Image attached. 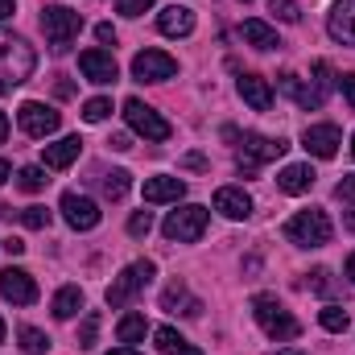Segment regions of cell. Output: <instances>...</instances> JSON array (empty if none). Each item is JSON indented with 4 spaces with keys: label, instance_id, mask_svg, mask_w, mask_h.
I'll list each match as a JSON object with an SVG mask.
<instances>
[{
    "label": "cell",
    "instance_id": "22",
    "mask_svg": "<svg viewBox=\"0 0 355 355\" xmlns=\"http://www.w3.org/2000/svg\"><path fill=\"white\" fill-rule=\"evenodd\" d=\"M240 95L257 112H268L272 107V87H268V79H261V75H240Z\"/></svg>",
    "mask_w": 355,
    "mask_h": 355
},
{
    "label": "cell",
    "instance_id": "54",
    "mask_svg": "<svg viewBox=\"0 0 355 355\" xmlns=\"http://www.w3.org/2000/svg\"><path fill=\"white\" fill-rule=\"evenodd\" d=\"M272 355H306V352H297V347H285V352H272Z\"/></svg>",
    "mask_w": 355,
    "mask_h": 355
},
{
    "label": "cell",
    "instance_id": "10",
    "mask_svg": "<svg viewBox=\"0 0 355 355\" xmlns=\"http://www.w3.org/2000/svg\"><path fill=\"white\" fill-rule=\"evenodd\" d=\"M174 75H178V62L166 50H141L132 58V79H141V83H166Z\"/></svg>",
    "mask_w": 355,
    "mask_h": 355
},
{
    "label": "cell",
    "instance_id": "42",
    "mask_svg": "<svg viewBox=\"0 0 355 355\" xmlns=\"http://www.w3.org/2000/svg\"><path fill=\"white\" fill-rule=\"evenodd\" d=\"M182 166H186V170H207V157H202V153H186Z\"/></svg>",
    "mask_w": 355,
    "mask_h": 355
},
{
    "label": "cell",
    "instance_id": "16",
    "mask_svg": "<svg viewBox=\"0 0 355 355\" xmlns=\"http://www.w3.org/2000/svg\"><path fill=\"white\" fill-rule=\"evenodd\" d=\"M215 211L223 219H248L252 215V198H248L244 186H219L215 190Z\"/></svg>",
    "mask_w": 355,
    "mask_h": 355
},
{
    "label": "cell",
    "instance_id": "36",
    "mask_svg": "<svg viewBox=\"0 0 355 355\" xmlns=\"http://www.w3.org/2000/svg\"><path fill=\"white\" fill-rule=\"evenodd\" d=\"M95 335H99V314L91 310L83 318V327H79V347H95Z\"/></svg>",
    "mask_w": 355,
    "mask_h": 355
},
{
    "label": "cell",
    "instance_id": "35",
    "mask_svg": "<svg viewBox=\"0 0 355 355\" xmlns=\"http://www.w3.org/2000/svg\"><path fill=\"white\" fill-rule=\"evenodd\" d=\"M21 223L33 227V232H46V227H50V211H46V207H25V211H21Z\"/></svg>",
    "mask_w": 355,
    "mask_h": 355
},
{
    "label": "cell",
    "instance_id": "25",
    "mask_svg": "<svg viewBox=\"0 0 355 355\" xmlns=\"http://www.w3.org/2000/svg\"><path fill=\"white\" fill-rule=\"evenodd\" d=\"M50 310H54V318H75L79 310H83V289L79 285H62L58 293H54V302H50Z\"/></svg>",
    "mask_w": 355,
    "mask_h": 355
},
{
    "label": "cell",
    "instance_id": "46",
    "mask_svg": "<svg viewBox=\"0 0 355 355\" xmlns=\"http://www.w3.org/2000/svg\"><path fill=\"white\" fill-rule=\"evenodd\" d=\"M12 12H17V4H12V0H0V21H8Z\"/></svg>",
    "mask_w": 355,
    "mask_h": 355
},
{
    "label": "cell",
    "instance_id": "30",
    "mask_svg": "<svg viewBox=\"0 0 355 355\" xmlns=\"http://www.w3.org/2000/svg\"><path fill=\"white\" fill-rule=\"evenodd\" d=\"M46 182H50V178H46V170H42V166H25V170L17 174V186H21L25 194H37V190H46Z\"/></svg>",
    "mask_w": 355,
    "mask_h": 355
},
{
    "label": "cell",
    "instance_id": "47",
    "mask_svg": "<svg viewBox=\"0 0 355 355\" xmlns=\"http://www.w3.org/2000/svg\"><path fill=\"white\" fill-rule=\"evenodd\" d=\"M166 355H202L198 347H190V343H182V347H174V352H166Z\"/></svg>",
    "mask_w": 355,
    "mask_h": 355
},
{
    "label": "cell",
    "instance_id": "51",
    "mask_svg": "<svg viewBox=\"0 0 355 355\" xmlns=\"http://www.w3.org/2000/svg\"><path fill=\"white\" fill-rule=\"evenodd\" d=\"M343 223H347V227H352V232H355V207H352V211H347V215H343Z\"/></svg>",
    "mask_w": 355,
    "mask_h": 355
},
{
    "label": "cell",
    "instance_id": "32",
    "mask_svg": "<svg viewBox=\"0 0 355 355\" xmlns=\"http://www.w3.org/2000/svg\"><path fill=\"white\" fill-rule=\"evenodd\" d=\"M335 87H339V79H335V75H331V67H327V62L318 58V62H314V91H318V95L327 99V95H331Z\"/></svg>",
    "mask_w": 355,
    "mask_h": 355
},
{
    "label": "cell",
    "instance_id": "39",
    "mask_svg": "<svg viewBox=\"0 0 355 355\" xmlns=\"http://www.w3.org/2000/svg\"><path fill=\"white\" fill-rule=\"evenodd\" d=\"M149 8H153V0H116V12H124V17H141Z\"/></svg>",
    "mask_w": 355,
    "mask_h": 355
},
{
    "label": "cell",
    "instance_id": "28",
    "mask_svg": "<svg viewBox=\"0 0 355 355\" xmlns=\"http://www.w3.org/2000/svg\"><path fill=\"white\" fill-rule=\"evenodd\" d=\"M21 352L25 355H46L50 352V335L37 327H21Z\"/></svg>",
    "mask_w": 355,
    "mask_h": 355
},
{
    "label": "cell",
    "instance_id": "40",
    "mask_svg": "<svg viewBox=\"0 0 355 355\" xmlns=\"http://www.w3.org/2000/svg\"><path fill=\"white\" fill-rule=\"evenodd\" d=\"M95 37H99L103 46H116V29H112L107 21H103V25H95Z\"/></svg>",
    "mask_w": 355,
    "mask_h": 355
},
{
    "label": "cell",
    "instance_id": "6",
    "mask_svg": "<svg viewBox=\"0 0 355 355\" xmlns=\"http://www.w3.org/2000/svg\"><path fill=\"white\" fill-rule=\"evenodd\" d=\"M285 141L277 137H261V132H244L240 137V157H236V166H240V174H257L265 162H277V157H285Z\"/></svg>",
    "mask_w": 355,
    "mask_h": 355
},
{
    "label": "cell",
    "instance_id": "33",
    "mask_svg": "<svg viewBox=\"0 0 355 355\" xmlns=\"http://www.w3.org/2000/svg\"><path fill=\"white\" fill-rule=\"evenodd\" d=\"M310 289H314V293H322V297H335V293H339V285H335L331 268H314V272H310Z\"/></svg>",
    "mask_w": 355,
    "mask_h": 355
},
{
    "label": "cell",
    "instance_id": "53",
    "mask_svg": "<svg viewBox=\"0 0 355 355\" xmlns=\"http://www.w3.org/2000/svg\"><path fill=\"white\" fill-rule=\"evenodd\" d=\"M0 219H12V207H4V202H0Z\"/></svg>",
    "mask_w": 355,
    "mask_h": 355
},
{
    "label": "cell",
    "instance_id": "29",
    "mask_svg": "<svg viewBox=\"0 0 355 355\" xmlns=\"http://www.w3.org/2000/svg\"><path fill=\"white\" fill-rule=\"evenodd\" d=\"M318 322H322V331H331V335H343V331L352 327V318H347L343 306H327V310L318 314Z\"/></svg>",
    "mask_w": 355,
    "mask_h": 355
},
{
    "label": "cell",
    "instance_id": "55",
    "mask_svg": "<svg viewBox=\"0 0 355 355\" xmlns=\"http://www.w3.org/2000/svg\"><path fill=\"white\" fill-rule=\"evenodd\" d=\"M0 339H4V318H0Z\"/></svg>",
    "mask_w": 355,
    "mask_h": 355
},
{
    "label": "cell",
    "instance_id": "31",
    "mask_svg": "<svg viewBox=\"0 0 355 355\" xmlns=\"http://www.w3.org/2000/svg\"><path fill=\"white\" fill-rule=\"evenodd\" d=\"M107 116H112V99L95 95V99H87V103H83V120H87V124H103Z\"/></svg>",
    "mask_w": 355,
    "mask_h": 355
},
{
    "label": "cell",
    "instance_id": "4",
    "mask_svg": "<svg viewBox=\"0 0 355 355\" xmlns=\"http://www.w3.org/2000/svg\"><path fill=\"white\" fill-rule=\"evenodd\" d=\"M153 272L157 265L153 261H132L128 268H120V277H112V285H107V306H128V302H137V293L153 281Z\"/></svg>",
    "mask_w": 355,
    "mask_h": 355
},
{
    "label": "cell",
    "instance_id": "9",
    "mask_svg": "<svg viewBox=\"0 0 355 355\" xmlns=\"http://www.w3.org/2000/svg\"><path fill=\"white\" fill-rule=\"evenodd\" d=\"M17 124H21V132H25V137H37V141H46L50 132H58L62 116H58L54 107L37 103V99H25V103L17 107Z\"/></svg>",
    "mask_w": 355,
    "mask_h": 355
},
{
    "label": "cell",
    "instance_id": "12",
    "mask_svg": "<svg viewBox=\"0 0 355 355\" xmlns=\"http://www.w3.org/2000/svg\"><path fill=\"white\" fill-rule=\"evenodd\" d=\"M0 297L12 302V306H33L37 302V281L25 272V268H4L0 272Z\"/></svg>",
    "mask_w": 355,
    "mask_h": 355
},
{
    "label": "cell",
    "instance_id": "56",
    "mask_svg": "<svg viewBox=\"0 0 355 355\" xmlns=\"http://www.w3.org/2000/svg\"><path fill=\"white\" fill-rule=\"evenodd\" d=\"M352 157H355V137H352Z\"/></svg>",
    "mask_w": 355,
    "mask_h": 355
},
{
    "label": "cell",
    "instance_id": "5",
    "mask_svg": "<svg viewBox=\"0 0 355 355\" xmlns=\"http://www.w3.org/2000/svg\"><path fill=\"white\" fill-rule=\"evenodd\" d=\"M207 223H211V211L186 202V207L170 211V219L162 223V232H166V240H174V244H194V240H202Z\"/></svg>",
    "mask_w": 355,
    "mask_h": 355
},
{
    "label": "cell",
    "instance_id": "23",
    "mask_svg": "<svg viewBox=\"0 0 355 355\" xmlns=\"http://www.w3.org/2000/svg\"><path fill=\"white\" fill-rule=\"evenodd\" d=\"M281 91H285L289 99H297L306 112H314V107H322V103H327V99H322V95H318L314 87H306V83H302L293 71H285V75H281Z\"/></svg>",
    "mask_w": 355,
    "mask_h": 355
},
{
    "label": "cell",
    "instance_id": "1",
    "mask_svg": "<svg viewBox=\"0 0 355 355\" xmlns=\"http://www.w3.org/2000/svg\"><path fill=\"white\" fill-rule=\"evenodd\" d=\"M37 67V54L25 37L0 33V91H12L17 83H25Z\"/></svg>",
    "mask_w": 355,
    "mask_h": 355
},
{
    "label": "cell",
    "instance_id": "48",
    "mask_svg": "<svg viewBox=\"0 0 355 355\" xmlns=\"http://www.w3.org/2000/svg\"><path fill=\"white\" fill-rule=\"evenodd\" d=\"M8 178H12V166H8V162H4V157H0V186H4V182H8Z\"/></svg>",
    "mask_w": 355,
    "mask_h": 355
},
{
    "label": "cell",
    "instance_id": "26",
    "mask_svg": "<svg viewBox=\"0 0 355 355\" xmlns=\"http://www.w3.org/2000/svg\"><path fill=\"white\" fill-rule=\"evenodd\" d=\"M116 335H120V343H124V347L141 343V339L149 335V322H145V314H124V318H120V327H116Z\"/></svg>",
    "mask_w": 355,
    "mask_h": 355
},
{
    "label": "cell",
    "instance_id": "43",
    "mask_svg": "<svg viewBox=\"0 0 355 355\" xmlns=\"http://www.w3.org/2000/svg\"><path fill=\"white\" fill-rule=\"evenodd\" d=\"M4 252H8V257H21V252H25V240H21V236H8V240H4Z\"/></svg>",
    "mask_w": 355,
    "mask_h": 355
},
{
    "label": "cell",
    "instance_id": "15",
    "mask_svg": "<svg viewBox=\"0 0 355 355\" xmlns=\"http://www.w3.org/2000/svg\"><path fill=\"white\" fill-rule=\"evenodd\" d=\"M327 33L343 46H355V0H335L327 17Z\"/></svg>",
    "mask_w": 355,
    "mask_h": 355
},
{
    "label": "cell",
    "instance_id": "41",
    "mask_svg": "<svg viewBox=\"0 0 355 355\" xmlns=\"http://www.w3.org/2000/svg\"><path fill=\"white\" fill-rule=\"evenodd\" d=\"M339 87H343V95H347V103L355 107V75H339Z\"/></svg>",
    "mask_w": 355,
    "mask_h": 355
},
{
    "label": "cell",
    "instance_id": "18",
    "mask_svg": "<svg viewBox=\"0 0 355 355\" xmlns=\"http://www.w3.org/2000/svg\"><path fill=\"white\" fill-rule=\"evenodd\" d=\"M141 194H145V202H178L186 194V182L170 174H157V178H145Z\"/></svg>",
    "mask_w": 355,
    "mask_h": 355
},
{
    "label": "cell",
    "instance_id": "3",
    "mask_svg": "<svg viewBox=\"0 0 355 355\" xmlns=\"http://www.w3.org/2000/svg\"><path fill=\"white\" fill-rule=\"evenodd\" d=\"M252 314H257V322L265 327V335L277 339V343H289V339L302 335V322H297L272 293H257V297H252Z\"/></svg>",
    "mask_w": 355,
    "mask_h": 355
},
{
    "label": "cell",
    "instance_id": "44",
    "mask_svg": "<svg viewBox=\"0 0 355 355\" xmlns=\"http://www.w3.org/2000/svg\"><path fill=\"white\" fill-rule=\"evenodd\" d=\"M335 194H339V198H355V174H347V178H343Z\"/></svg>",
    "mask_w": 355,
    "mask_h": 355
},
{
    "label": "cell",
    "instance_id": "38",
    "mask_svg": "<svg viewBox=\"0 0 355 355\" xmlns=\"http://www.w3.org/2000/svg\"><path fill=\"white\" fill-rule=\"evenodd\" d=\"M153 339H157V347H162V352H174V347H182V343H186L174 327H162V331H153Z\"/></svg>",
    "mask_w": 355,
    "mask_h": 355
},
{
    "label": "cell",
    "instance_id": "45",
    "mask_svg": "<svg viewBox=\"0 0 355 355\" xmlns=\"http://www.w3.org/2000/svg\"><path fill=\"white\" fill-rule=\"evenodd\" d=\"M107 145H112V149H116V153H124V149H132V145H128V137H112V141H107Z\"/></svg>",
    "mask_w": 355,
    "mask_h": 355
},
{
    "label": "cell",
    "instance_id": "20",
    "mask_svg": "<svg viewBox=\"0 0 355 355\" xmlns=\"http://www.w3.org/2000/svg\"><path fill=\"white\" fill-rule=\"evenodd\" d=\"M162 310H170V314H186V318H194L198 310H202V302L182 285V281H170L166 285V293H162Z\"/></svg>",
    "mask_w": 355,
    "mask_h": 355
},
{
    "label": "cell",
    "instance_id": "2",
    "mask_svg": "<svg viewBox=\"0 0 355 355\" xmlns=\"http://www.w3.org/2000/svg\"><path fill=\"white\" fill-rule=\"evenodd\" d=\"M331 236H335V223H331V215H327L322 207L297 211V215L285 223V240L297 244V248H322V244H331Z\"/></svg>",
    "mask_w": 355,
    "mask_h": 355
},
{
    "label": "cell",
    "instance_id": "34",
    "mask_svg": "<svg viewBox=\"0 0 355 355\" xmlns=\"http://www.w3.org/2000/svg\"><path fill=\"white\" fill-rule=\"evenodd\" d=\"M268 12H277V21H285V25H297L302 21V8L293 0H268Z\"/></svg>",
    "mask_w": 355,
    "mask_h": 355
},
{
    "label": "cell",
    "instance_id": "11",
    "mask_svg": "<svg viewBox=\"0 0 355 355\" xmlns=\"http://www.w3.org/2000/svg\"><path fill=\"white\" fill-rule=\"evenodd\" d=\"M339 145H343V132L335 124H306V132H302V149L318 162H331L339 153Z\"/></svg>",
    "mask_w": 355,
    "mask_h": 355
},
{
    "label": "cell",
    "instance_id": "19",
    "mask_svg": "<svg viewBox=\"0 0 355 355\" xmlns=\"http://www.w3.org/2000/svg\"><path fill=\"white\" fill-rule=\"evenodd\" d=\"M79 153H83V141L79 137H62V141H54V145L42 149V166L46 170H67Z\"/></svg>",
    "mask_w": 355,
    "mask_h": 355
},
{
    "label": "cell",
    "instance_id": "17",
    "mask_svg": "<svg viewBox=\"0 0 355 355\" xmlns=\"http://www.w3.org/2000/svg\"><path fill=\"white\" fill-rule=\"evenodd\" d=\"M157 29H162L166 37H190V33H194V12H190L186 4H170V8L157 12Z\"/></svg>",
    "mask_w": 355,
    "mask_h": 355
},
{
    "label": "cell",
    "instance_id": "8",
    "mask_svg": "<svg viewBox=\"0 0 355 355\" xmlns=\"http://www.w3.org/2000/svg\"><path fill=\"white\" fill-rule=\"evenodd\" d=\"M124 120H128V128L137 132V137H145V141H170V120L166 116H157V107H149L145 99H124Z\"/></svg>",
    "mask_w": 355,
    "mask_h": 355
},
{
    "label": "cell",
    "instance_id": "21",
    "mask_svg": "<svg viewBox=\"0 0 355 355\" xmlns=\"http://www.w3.org/2000/svg\"><path fill=\"white\" fill-rule=\"evenodd\" d=\"M314 166H310V162H306V166H285V170H281V174H277V190H281V194H306V190H310V186H314Z\"/></svg>",
    "mask_w": 355,
    "mask_h": 355
},
{
    "label": "cell",
    "instance_id": "52",
    "mask_svg": "<svg viewBox=\"0 0 355 355\" xmlns=\"http://www.w3.org/2000/svg\"><path fill=\"white\" fill-rule=\"evenodd\" d=\"M347 277H352V281H355V252H352V257H347Z\"/></svg>",
    "mask_w": 355,
    "mask_h": 355
},
{
    "label": "cell",
    "instance_id": "13",
    "mask_svg": "<svg viewBox=\"0 0 355 355\" xmlns=\"http://www.w3.org/2000/svg\"><path fill=\"white\" fill-rule=\"evenodd\" d=\"M79 71H83L87 83H99V87H107V83L120 79V67H116L112 50H83L79 54Z\"/></svg>",
    "mask_w": 355,
    "mask_h": 355
},
{
    "label": "cell",
    "instance_id": "7",
    "mask_svg": "<svg viewBox=\"0 0 355 355\" xmlns=\"http://www.w3.org/2000/svg\"><path fill=\"white\" fill-rule=\"evenodd\" d=\"M42 29H46V37H50V46L62 54L75 37H79V29H83V17L79 12H71L67 4H46L42 8Z\"/></svg>",
    "mask_w": 355,
    "mask_h": 355
},
{
    "label": "cell",
    "instance_id": "37",
    "mask_svg": "<svg viewBox=\"0 0 355 355\" xmlns=\"http://www.w3.org/2000/svg\"><path fill=\"white\" fill-rule=\"evenodd\" d=\"M149 232H153V215H149V211H137V215L128 219V236L141 240V236H149Z\"/></svg>",
    "mask_w": 355,
    "mask_h": 355
},
{
    "label": "cell",
    "instance_id": "49",
    "mask_svg": "<svg viewBox=\"0 0 355 355\" xmlns=\"http://www.w3.org/2000/svg\"><path fill=\"white\" fill-rule=\"evenodd\" d=\"M4 137H8V116L0 112V145H4Z\"/></svg>",
    "mask_w": 355,
    "mask_h": 355
},
{
    "label": "cell",
    "instance_id": "50",
    "mask_svg": "<svg viewBox=\"0 0 355 355\" xmlns=\"http://www.w3.org/2000/svg\"><path fill=\"white\" fill-rule=\"evenodd\" d=\"M107 355H141L137 347H116V352H107Z\"/></svg>",
    "mask_w": 355,
    "mask_h": 355
},
{
    "label": "cell",
    "instance_id": "27",
    "mask_svg": "<svg viewBox=\"0 0 355 355\" xmlns=\"http://www.w3.org/2000/svg\"><path fill=\"white\" fill-rule=\"evenodd\" d=\"M99 186H103V194H107L112 202H120V198L132 190V174H128V170H112V174H103Z\"/></svg>",
    "mask_w": 355,
    "mask_h": 355
},
{
    "label": "cell",
    "instance_id": "14",
    "mask_svg": "<svg viewBox=\"0 0 355 355\" xmlns=\"http://www.w3.org/2000/svg\"><path fill=\"white\" fill-rule=\"evenodd\" d=\"M62 219H67L75 232H91V227H99V207L91 202L87 194L67 190V194H62Z\"/></svg>",
    "mask_w": 355,
    "mask_h": 355
},
{
    "label": "cell",
    "instance_id": "24",
    "mask_svg": "<svg viewBox=\"0 0 355 355\" xmlns=\"http://www.w3.org/2000/svg\"><path fill=\"white\" fill-rule=\"evenodd\" d=\"M240 37L248 42V46H257V50H277L281 42H277V29L265 25V21H257V17H248L244 25H240Z\"/></svg>",
    "mask_w": 355,
    "mask_h": 355
}]
</instances>
